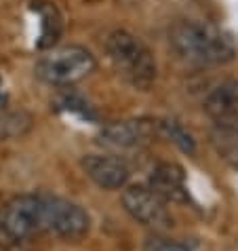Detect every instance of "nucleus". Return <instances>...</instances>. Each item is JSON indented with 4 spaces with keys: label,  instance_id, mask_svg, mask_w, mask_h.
<instances>
[{
    "label": "nucleus",
    "instance_id": "obj_14",
    "mask_svg": "<svg viewBox=\"0 0 238 251\" xmlns=\"http://www.w3.org/2000/svg\"><path fill=\"white\" fill-rule=\"evenodd\" d=\"M6 101H9V95H6V89H4V82L0 78V110H4Z\"/></svg>",
    "mask_w": 238,
    "mask_h": 251
},
{
    "label": "nucleus",
    "instance_id": "obj_2",
    "mask_svg": "<svg viewBox=\"0 0 238 251\" xmlns=\"http://www.w3.org/2000/svg\"><path fill=\"white\" fill-rule=\"evenodd\" d=\"M106 51L116 72L135 89L148 91L156 80V61L142 38L127 30H114L106 40Z\"/></svg>",
    "mask_w": 238,
    "mask_h": 251
},
{
    "label": "nucleus",
    "instance_id": "obj_5",
    "mask_svg": "<svg viewBox=\"0 0 238 251\" xmlns=\"http://www.w3.org/2000/svg\"><path fill=\"white\" fill-rule=\"evenodd\" d=\"M43 230L68 243H78L89 234L91 218L76 203L57 197H43Z\"/></svg>",
    "mask_w": 238,
    "mask_h": 251
},
{
    "label": "nucleus",
    "instance_id": "obj_4",
    "mask_svg": "<svg viewBox=\"0 0 238 251\" xmlns=\"http://www.w3.org/2000/svg\"><path fill=\"white\" fill-rule=\"evenodd\" d=\"M43 230V197L22 194L0 209V243L15 245Z\"/></svg>",
    "mask_w": 238,
    "mask_h": 251
},
{
    "label": "nucleus",
    "instance_id": "obj_3",
    "mask_svg": "<svg viewBox=\"0 0 238 251\" xmlns=\"http://www.w3.org/2000/svg\"><path fill=\"white\" fill-rule=\"evenodd\" d=\"M95 57L85 47H61L36 64V74L48 85L68 87L95 72Z\"/></svg>",
    "mask_w": 238,
    "mask_h": 251
},
{
    "label": "nucleus",
    "instance_id": "obj_12",
    "mask_svg": "<svg viewBox=\"0 0 238 251\" xmlns=\"http://www.w3.org/2000/svg\"><path fill=\"white\" fill-rule=\"evenodd\" d=\"M158 133L167 137L171 144H175L181 152L186 154H194L196 152V142L188 131L175 121H158Z\"/></svg>",
    "mask_w": 238,
    "mask_h": 251
},
{
    "label": "nucleus",
    "instance_id": "obj_6",
    "mask_svg": "<svg viewBox=\"0 0 238 251\" xmlns=\"http://www.w3.org/2000/svg\"><path fill=\"white\" fill-rule=\"evenodd\" d=\"M122 207L133 220L148 228L165 230L171 226L167 203L148 186H129L122 192Z\"/></svg>",
    "mask_w": 238,
    "mask_h": 251
},
{
    "label": "nucleus",
    "instance_id": "obj_1",
    "mask_svg": "<svg viewBox=\"0 0 238 251\" xmlns=\"http://www.w3.org/2000/svg\"><path fill=\"white\" fill-rule=\"evenodd\" d=\"M173 49L194 64L221 66L236 59L238 49L226 30L207 22H179L169 32Z\"/></svg>",
    "mask_w": 238,
    "mask_h": 251
},
{
    "label": "nucleus",
    "instance_id": "obj_8",
    "mask_svg": "<svg viewBox=\"0 0 238 251\" xmlns=\"http://www.w3.org/2000/svg\"><path fill=\"white\" fill-rule=\"evenodd\" d=\"M82 171L89 179L103 188V190H120L129 184V167L124 160L110 154H87L80 160Z\"/></svg>",
    "mask_w": 238,
    "mask_h": 251
},
{
    "label": "nucleus",
    "instance_id": "obj_11",
    "mask_svg": "<svg viewBox=\"0 0 238 251\" xmlns=\"http://www.w3.org/2000/svg\"><path fill=\"white\" fill-rule=\"evenodd\" d=\"M32 116L25 110L4 112L0 116V139H17L24 137L32 129Z\"/></svg>",
    "mask_w": 238,
    "mask_h": 251
},
{
    "label": "nucleus",
    "instance_id": "obj_10",
    "mask_svg": "<svg viewBox=\"0 0 238 251\" xmlns=\"http://www.w3.org/2000/svg\"><path fill=\"white\" fill-rule=\"evenodd\" d=\"M158 133V121H120L101 131V142L114 148H133Z\"/></svg>",
    "mask_w": 238,
    "mask_h": 251
},
{
    "label": "nucleus",
    "instance_id": "obj_7",
    "mask_svg": "<svg viewBox=\"0 0 238 251\" xmlns=\"http://www.w3.org/2000/svg\"><path fill=\"white\" fill-rule=\"evenodd\" d=\"M205 112L221 131L238 133V80H223L205 97Z\"/></svg>",
    "mask_w": 238,
    "mask_h": 251
},
{
    "label": "nucleus",
    "instance_id": "obj_13",
    "mask_svg": "<svg viewBox=\"0 0 238 251\" xmlns=\"http://www.w3.org/2000/svg\"><path fill=\"white\" fill-rule=\"evenodd\" d=\"M143 251H194L192 245L188 243H181V241H173V239H167V236H148L143 243Z\"/></svg>",
    "mask_w": 238,
    "mask_h": 251
},
{
    "label": "nucleus",
    "instance_id": "obj_9",
    "mask_svg": "<svg viewBox=\"0 0 238 251\" xmlns=\"http://www.w3.org/2000/svg\"><path fill=\"white\" fill-rule=\"evenodd\" d=\"M150 190L156 192L165 203H186V173L177 163H160L150 176Z\"/></svg>",
    "mask_w": 238,
    "mask_h": 251
}]
</instances>
